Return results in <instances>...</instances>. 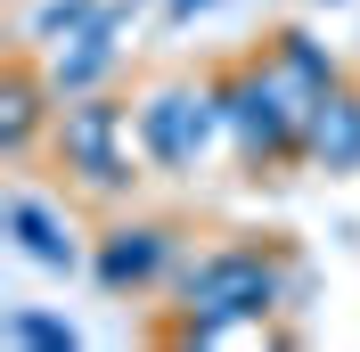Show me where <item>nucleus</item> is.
<instances>
[{
    "instance_id": "nucleus-1",
    "label": "nucleus",
    "mask_w": 360,
    "mask_h": 352,
    "mask_svg": "<svg viewBox=\"0 0 360 352\" xmlns=\"http://www.w3.org/2000/svg\"><path fill=\"white\" fill-rule=\"evenodd\" d=\"M172 295H180L172 344H221V336L262 328L270 311L303 303V263H287L278 246H213L197 263H180Z\"/></svg>"
},
{
    "instance_id": "nucleus-2",
    "label": "nucleus",
    "mask_w": 360,
    "mask_h": 352,
    "mask_svg": "<svg viewBox=\"0 0 360 352\" xmlns=\"http://www.w3.org/2000/svg\"><path fill=\"white\" fill-rule=\"evenodd\" d=\"M213 99H221V139L246 172H278V164H303V107H295L278 74L262 58H229L213 66Z\"/></svg>"
},
{
    "instance_id": "nucleus-3",
    "label": "nucleus",
    "mask_w": 360,
    "mask_h": 352,
    "mask_svg": "<svg viewBox=\"0 0 360 352\" xmlns=\"http://www.w3.org/2000/svg\"><path fill=\"white\" fill-rule=\"evenodd\" d=\"M49 156L74 172V189L90 197H131L139 180V132H131V99L115 90H82V99H58V123H49Z\"/></svg>"
},
{
    "instance_id": "nucleus-4",
    "label": "nucleus",
    "mask_w": 360,
    "mask_h": 352,
    "mask_svg": "<svg viewBox=\"0 0 360 352\" xmlns=\"http://www.w3.org/2000/svg\"><path fill=\"white\" fill-rule=\"evenodd\" d=\"M131 132H139V156L156 164V172H205V156L221 148V99H213V74L188 82H148L131 99Z\"/></svg>"
},
{
    "instance_id": "nucleus-5",
    "label": "nucleus",
    "mask_w": 360,
    "mask_h": 352,
    "mask_svg": "<svg viewBox=\"0 0 360 352\" xmlns=\"http://www.w3.org/2000/svg\"><path fill=\"white\" fill-rule=\"evenodd\" d=\"M180 270V238H172V221H107L98 238H90V279L107 287V295H156L164 279Z\"/></svg>"
},
{
    "instance_id": "nucleus-6",
    "label": "nucleus",
    "mask_w": 360,
    "mask_h": 352,
    "mask_svg": "<svg viewBox=\"0 0 360 352\" xmlns=\"http://www.w3.org/2000/svg\"><path fill=\"white\" fill-rule=\"evenodd\" d=\"M131 8L139 0H107L98 17L74 33V42L41 49V66H49V90L58 99H82V90H107L115 74H123V33H131Z\"/></svg>"
},
{
    "instance_id": "nucleus-7",
    "label": "nucleus",
    "mask_w": 360,
    "mask_h": 352,
    "mask_svg": "<svg viewBox=\"0 0 360 352\" xmlns=\"http://www.w3.org/2000/svg\"><path fill=\"white\" fill-rule=\"evenodd\" d=\"M49 123H58V90H49V66L41 49H8V66H0V156L8 164H25V156L49 139Z\"/></svg>"
},
{
    "instance_id": "nucleus-8",
    "label": "nucleus",
    "mask_w": 360,
    "mask_h": 352,
    "mask_svg": "<svg viewBox=\"0 0 360 352\" xmlns=\"http://www.w3.org/2000/svg\"><path fill=\"white\" fill-rule=\"evenodd\" d=\"M0 230L17 238L25 263H41V270H82V263H90L74 213H66L58 197H41V189H8V197H0Z\"/></svg>"
},
{
    "instance_id": "nucleus-9",
    "label": "nucleus",
    "mask_w": 360,
    "mask_h": 352,
    "mask_svg": "<svg viewBox=\"0 0 360 352\" xmlns=\"http://www.w3.org/2000/svg\"><path fill=\"white\" fill-rule=\"evenodd\" d=\"M262 66L278 74V90H287V99H295V107H303V115H311L319 99H328V90L344 82L336 49L319 42L311 25H278V33H270V42H262Z\"/></svg>"
},
{
    "instance_id": "nucleus-10",
    "label": "nucleus",
    "mask_w": 360,
    "mask_h": 352,
    "mask_svg": "<svg viewBox=\"0 0 360 352\" xmlns=\"http://www.w3.org/2000/svg\"><path fill=\"white\" fill-rule=\"evenodd\" d=\"M303 164L311 172H360V90L336 82L303 115Z\"/></svg>"
},
{
    "instance_id": "nucleus-11",
    "label": "nucleus",
    "mask_w": 360,
    "mask_h": 352,
    "mask_svg": "<svg viewBox=\"0 0 360 352\" xmlns=\"http://www.w3.org/2000/svg\"><path fill=\"white\" fill-rule=\"evenodd\" d=\"M98 8H107V0H33V17H25V49H58V42H74Z\"/></svg>"
},
{
    "instance_id": "nucleus-12",
    "label": "nucleus",
    "mask_w": 360,
    "mask_h": 352,
    "mask_svg": "<svg viewBox=\"0 0 360 352\" xmlns=\"http://www.w3.org/2000/svg\"><path fill=\"white\" fill-rule=\"evenodd\" d=\"M8 336H17V344H33V352H74L82 344V328H74V320H58V311H8Z\"/></svg>"
},
{
    "instance_id": "nucleus-13",
    "label": "nucleus",
    "mask_w": 360,
    "mask_h": 352,
    "mask_svg": "<svg viewBox=\"0 0 360 352\" xmlns=\"http://www.w3.org/2000/svg\"><path fill=\"white\" fill-rule=\"evenodd\" d=\"M197 8H213V0H164V17H172V25H188Z\"/></svg>"
},
{
    "instance_id": "nucleus-14",
    "label": "nucleus",
    "mask_w": 360,
    "mask_h": 352,
    "mask_svg": "<svg viewBox=\"0 0 360 352\" xmlns=\"http://www.w3.org/2000/svg\"><path fill=\"white\" fill-rule=\"evenodd\" d=\"M319 8H344V0H319Z\"/></svg>"
}]
</instances>
